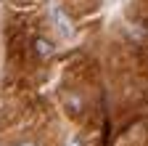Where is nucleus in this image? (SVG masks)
<instances>
[{
    "mask_svg": "<svg viewBox=\"0 0 148 146\" xmlns=\"http://www.w3.org/2000/svg\"><path fill=\"white\" fill-rule=\"evenodd\" d=\"M16 146H37V143H32V141H21V143H16Z\"/></svg>",
    "mask_w": 148,
    "mask_h": 146,
    "instance_id": "nucleus-3",
    "label": "nucleus"
},
{
    "mask_svg": "<svg viewBox=\"0 0 148 146\" xmlns=\"http://www.w3.org/2000/svg\"><path fill=\"white\" fill-rule=\"evenodd\" d=\"M50 16H53V27H56V32H58V37L61 40H71L74 37V24L66 16V11L61 6H53L50 8Z\"/></svg>",
    "mask_w": 148,
    "mask_h": 146,
    "instance_id": "nucleus-1",
    "label": "nucleus"
},
{
    "mask_svg": "<svg viewBox=\"0 0 148 146\" xmlns=\"http://www.w3.org/2000/svg\"><path fill=\"white\" fill-rule=\"evenodd\" d=\"M34 53H37L40 59H48L50 53H53V43L45 40V37H37V40H34Z\"/></svg>",
    "mask_w": 148,
    "mask_h": 146,
    "instance_id": "nucleus-2",
    "label": "nucleus"
}]
</instances>
